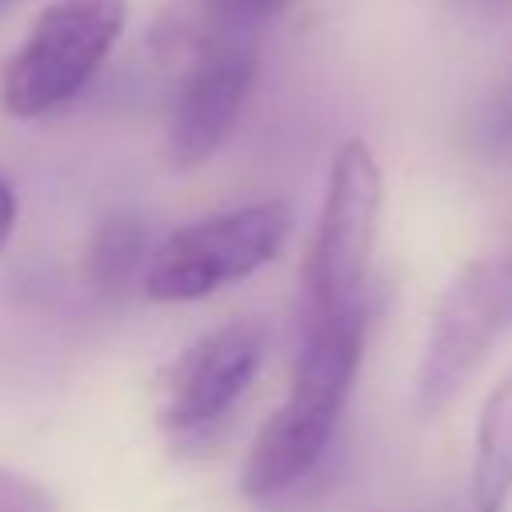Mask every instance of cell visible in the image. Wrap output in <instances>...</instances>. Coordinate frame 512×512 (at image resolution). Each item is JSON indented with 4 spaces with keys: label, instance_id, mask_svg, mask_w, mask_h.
<instances>
[{
    "label": "cell",
    "instance_id": "6da1fadb",
    "mask_svg": "<svg viewBox=\"0 0 512 512\" xmlns=\"http://www.w3.org/2000/svg\"><path fill=\"white\" fill-rule=\"evenodd\" d=\"M368 320L360 316H304L300 352L292 364V384L284 404L256 432L240 488L252 500L280 496L296 488L328 452L336 420L348 404L352 380L360 372Z\"/></svg>",
    "mask_w": 512,
    "mask_h": 512
},
{
    "label": "cell",
    "instance_id": "7a4b0ae2",
    "mask_svg": "<svg viewBox=\"0 0 512 512\" xmlns=\"http://www.w3.org/2000/svg\"><path fill=\"white\" fill-rule=\"evenodd\" d=\"M128 0H48L0 72V104L36 120L80 96L128 28Z\"/></svg>",
    "mask_w": 512,
    "mask_h": 512
},
{
    "label": "cell",
    "instance_id": "3957f363",
    "mask_svg": "<svg viewBox=\"0 0 512 512\" xmlns=\"http://www.w3.org/2000/svg\"><path fill=\"white\" fill-rule=\"evenodd\" d=\"M384 212V172L364 140L332 152L312 252L304 264V316H360L368 264Z\"/></svg>",
    "mask_w": 512,
    "mask_h": 512
},
{
    "label": "cell",
    "instance_id": "277c9868",
    "mask_svg": "<svg viewBox=\"0 0 512 512\" xmlns=\"http://www.w3.org/2000/svg\"><path fill=\"white\" fill-rule=\"evenodd\" d=\"M512 324V252L476 256L440 292L416 364V412L436 416Z\"/></svg>",
    "mask_w": 512,
    "mask_h": 512
},
{
    "label": "cell",
    "instance_id": "5b68a950",
    "mask_svg": "<svg viewBox=\"0 0 512 512\" xmlns=\"http://www.w3.org/2000/svg\"><path fill=\"white\" fill-rule=\"evenodd\" d=\"M288 228L292 208L284 200H260L204 216L152 248L144 264V292L160 304L204 300L276 260Z\"/></svg>",
    "mask_w": 512,
    "mask_h": 512
},
{
    "label": "cell",
    "instance_id": "8992f818",
    "mask_svg": "<svg viewBox=\"0 0 512 512\" xmlns=\"http://www.w3.org/2000/svg\"><path fill=\"white\" fill-rule=\"evenodd\" d=\"M256 72H260L256 36H228L204 28V40L188 56L172 100L168 156L176 168L192 172L220 152V144L232 136L256 88Z\"/></svg>",
    "mask_w": 512,
    "mask_h": 512
},
{
    "label": "cell",
    "instance_id": "52a82bcc",
    "mask_svg": "<svg viewBox=\"0 0 512 512\" xmlns=\"http://www.w3.org/2000/svg\"><path fill=\"white\" fill-rule=\"evenodd\" d=\"M264 360V328L256 320H228L196 336L164 372L156 420L184 436L220 420L256 380Z\"/></svg>",
    "mask_w": 512,
    "mask_h": 512
},
{
    "label": "cell",
    "instance_id": "ba28073f",
    "mask_svg": "<svg viewBox=\"0 0 512 512\" xmlns=\"http://www.w3.org/2000/svg\"><path fill=\"white\" fill-rule=\"evenodd\" d=\"M512 496V368L484 396L472 452V512H504Z\"/></svg>",
    "mask_w": 512,
    "mask_h": 512
},
{
    "label": "cell",
    "instance_id": "9c48e42d",
    "mask_svg": "<svg viewBox=\"0 0 512 512\" xmlns=\"http://www.w3.org/2000/svg\"><path fill=\"white\" fill-rule=\"evenodd\" d=\"M152 248H148V224L136 212H112L96 224L88 252H84V276L96 292L112 296L124 292L136 276H144Z\"/></svg>",
    "mask_w": 512,
    "mask_h": 512
},
{
    "label": "cell",
    "instance_id": "30bf717a",
    "mask_svg": "<svg viewBox=\"0 0 512 512\" xmlns=\"http://www.w3.org/2000/svg\"><path fill=\"white\" fill-rule=\"evenodd\" d=\"M472 148L488 160H512V76L480 104L472 120Z\"/></svg>",
    "mask_w": 512,
    "mask_h": 512
},
{
    "label": "cell",
    "instance_id": "8fae6325",
    "mask_svg": "<svg viewBox=\"0 0 512 512\" xmlns=\"http://www.w3.org/2000/svg\"><path fill=\"white\" fill-rule=\"evenodd\" d=\"M292 0H204V28L228 36H256Z\"/></svg>",
    "mask_w": 512,
    "mask_h": 512
},
{
    "label": "cell",
    "instance_id": "7c38bea8",
    "mask_svg": "<svg viewBox=\"0 0 512 512\" xmlns=\"http://www.w3.org/2000/svg\"><path fill=\"white\" fill-rule=\"evenodd\" d=\"M0 512H56V500L32 476L0 464Z\"/></svg>",
    "mask_w": 512,
    "mask_h": 512
},
{
    "label": "cell",
    "instance_id": "4fadbf2b",
    "mask_svg": "<svg viewBox=\"0 0 512 512\" xmlns=\"http://www.w3.org/2000/svg\"><path fill=\"white\" fill-rule=\"evenodd\" d=\"M12 228H16V192H12V184L0 176V248L8 244Z\"/></svg>",
    "mask_w": 512,
    "mask_h": 512
}]
</instances>
